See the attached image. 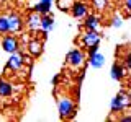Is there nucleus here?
Instances as JSON below:
<instances>
[{"label":"nucleus","instance_id":"nucleus-1","mask_svg":"<svg viewBox=\"0 0 131 122\" xmlns=\"http://www.w3.org/2000/svg\"><path fill=\"white\" fill-rule=\"evenodd\" d=\"M57 109H59V114L62 119L74 117V114H75V104L69 96H61L57 99Z\"/></svg>","mask_w":131,"mask_h":122},{"label":"nucleus","instance_id":"nucleus-2","mask_svg":"<svg viewBox=\"0 0 131 122\" xmlns=\"http://www.w3.org/2000/svg\"><path fill=\"white\" fill-rule=\"evenodd\" d=\"M131 106V96L128 93H118L112 99V112H121Z\"/></svg>","mask_w":131,"mask_h":122},{"label":"nucleus","instance_id":"nucleus-3","mask_svg":"<svg viewBox=\"0 0 131 122\" xmlns=\"http://www.w3.org/2000/svg\"><path fill=\"white\" fill-rule=\"evenodd\" d=\"M80 44H82L85 49L98 47V44H100V34H98V31L87 29L84 34H82V38H80Z\"/></svg>","mask_w":131,"mask_h":122},{"label":"nucleus","instance_id":"nucleus-4","mask_svg":"<svg viewBox=\"0 0 131 122\" xmlns=\"http://www.w3.org/2000/svg\"><path fill=\"white\" fill-rule=\"evenodd\" d=\"M66 62H67L69 67L72 68H79L84 65L85 62V54L80 51V49H74V51H71L67 54V57H66Z\"/></svg>","mask_w":131,"mask_h":122},{"label":"nucleus","instance_id":"nucleus-5","mask_svg":"<svg viewBox=\"0 0 131 122\" xmlns=\"http://www.w3.org/2000/svg\"><path fill=\"white\" fill-rule=\"evenodd\" d=\"M23 64H25L23 55L18 54V52H12L10 59H8V62H7V68L8 70H13V72H18L20 68L23 67Z\"/></svg>","mask_w":131,"mask_h":122},{"label":"nucleus","instance_id":"nucleus-6","mask_svg":"<svg viewBox=\"0 0 131 122\" xmlns=\"http://www.w3.org/2000/svg\"><path fill=\"white\" fill-rule=\"evenodd\" d=\"M7 20H8V33H18L23 28V20L20 18V15L10 13L7 16Z\"/></svg>","mask_w":131,"mask_h":122},{"label":"nucleus","instance_id":"nucleus-7","mask_svg":"<svg viewBox=\"0 0 131 122\" xmlns=\"http://www.w3.org/2000/svg\"><path fill=\"white\" fill-rule=\"evenodd\" d=\"M90 65H92L93 68H102L105 64V55H102L100 52L97 51V47H92L90 49V59H89Z\"/></svg>","mask_w":131,"mask_h":122},{"label":"nucleus","instance_id":"nucleus-8","mask_svg":"<svg viewBox=\"0 0 131 122\" xmlns=\"http://www.w3.org/2000/svg\"><path fill=\"white\" fill-rule=\"evenodd\" d=\"M87 11H89V8L84 2H74L72 7H71V13H72L74 18H85Z\"/></svg>","mask_w":131,"mask_h":122},{"label":"nucleus","instance_id":"nucleus-9","mask_svg":"<svg viewBox=\"0 0 131 122\" xmlns=\"http://www.w3.org/2000/svg\"><path fill=\"white\" fill-rule=\"evenodd\" d=\"M2 47L5 52H16L18 51V39L15 38V36H5L2 41Z\"/></svg>","mask_w":131,"mask_h":122},{"label":"nucleus","instance_id":"nucleus-10","mask_svg":"<svg viewBox=\"0 0 131 122\" xmlns=\"http://www.w3.org/2000/svg\"><path fill=\"white\" fill-rule=\"evenodd\" d=\"M26 24H28V28L30 29H33V31H38L39 28H41V15L39 13H31L30 16H28V21H26Z\"/></svg>","mask_w":131,"mask_h":122},{"label":"nucleus","instance_id":"nucleus-11","mask_svg":"<svg viewBox=\"0 0 131 122\" xmlns=\"http://www.w3.org/2000/svg\"><path fill=\"white\" fill-rule=\"evenodd\" d=\"M84 26L87 28V29L98 31V28H100V21H98V18L95 15H87V16H85V21H84Z\"/></svg>","mask_w":131,"mask_h":122},{"label":"nucleus","instance_id":"nucleus-12","mask_svg":"<svg viewBox=\"0 0 131 122\" xmlns=\"http://www.w3.org/2000/svg\"><path fill=\"white\" fill-rule=\"evenodd\" d=\"M54 28V20H52L51 15H41V31L43 33H48Z\"/></svg>","mask_w":131,"mask_h":122},{"label":"nucleus","instance_id":"nucleus-13","mask_svg":"<svg viewBox=\"0 0 131 122\" xmlns=\"http://www.w3.org/2000/svg\"><path fill=\"white\" fill-rule=\"evenodd\" d=\"M51 5H52L51 0H39L35 7V11L39 13V15H48L49 10H51Z\"/></svg>","mask_w":131,"mask_h":122},{"label":"nucleus","instance_id":"nucleus-14","mask_svg":"<svg viewBox=\"0 0 131 122\" xmlns=\"http://www.w3.org/2000/svg\"><path fill=\"white\" fill-rule=\"evenodd\" d=\"M28 51H30L31 55H39L41 51H43V42L39 39H31L28 42Z\"/></svg>","mask_w":131,"mask_h":122},{"label":"nucleus","instance_id":"nucleus-15","mask_svg":"<svg viewBox=\"0 0 131 122\" xmlns=\"http://www.w3.org/2000/svg\"><path fill=\"white\" fill-rule=\"evenodd\" d=\"M12 93H13L12 83H8V81H5V80H0V96L8 98V96H12Z\"/></svg>","mask_w":131,"mask_h":122},{"label":"nucleus","instance_id":"nucleus-16","mask_svg":"<svg viewBox=\"0 0 131 122\" xmlns=\"http://www.w3.org/2000/svg\"><path fill=\"white\" fill-rule=\"evenodd\" d=\"M123 77H125V68H123V65L120 64H113V67H112V78L113 80H121Z\"/></svg>","mask_w":131,"mask_h":122},{"label":"nucleus","instance_id":"nucleus-17","mask_svg":"<svg viewBox=\"0 0 131 122\" xmlns=\"http://www.w3.org/2000/svg\"><path fill=\"white\" fill-rule=\"evenodd\" d=\"M57 8H61V10H71V7H72V3H74V0H57Z\"/></svg>","mask_w":131,"mask_h":122},{"label":"nucleus","instance_id":"nucleus-18","mask_svg":"<svg viewBox=\"0 0 131 122\" xmlns=\"http://www.w3.org/2000/svg\"><path fill=\"white\" fill-rule=\"evenodd\" d=\"M8 33V20L7 16H0V34H7Z\"/></svg>","mask_w":131,"mask_h":122},{"label":"nucleus","instance_id":"nucleus-19","mask_svg":"<svg viewBox=\"0 0 131 122\" xmlns=\"http://www.w3.org/2000/svg\"><path fill=\"white\" fill-rule=\"evenodd\" d=\"M92 3L98 11H102V10L106 8V5H108V0H92Z\"/></svg>","mask_w":131,"mask_h":122},{"label":"nucleus","instance_id":"nucleus-20","mask_svg":"<svg viewBox=\"0 0 131 122\" xmlns=\"http://www.w3.org/2000/svg\"><path fill=\"white\" fill-rule=\"evenodd\" d=\"M123 60H125V65H126V68H129V70H131V51L125 54V57H123Z\"/></svg>","mask_w":131,"mask_h":122},{"label":"nucleus","instance_id":"nucleus-21","mask_svg":"<svg viewBox=\"0 0 131 122\" xmlns=\"http://www.w3.org/2000/svg\"><path fill=\"white\" fill-rule=\"evenodd\" d=\"M113 26L115 28H120L121 26V18L118 16V18H113Z\"/></svg>","mask_w":131,"mask_h":122},{"label":"nucleus","instance_id":"nucleus-22","mask_svg":"<svg viewBox=\"0 0 131 122\" xmlns=\"http://www.w3.org/2000/svg\"><path fill=\"white\" fill-rule=\"evenodd\" d=\"M118 120H121V122H131V116H121V117H118Z\"/></svg>","mask_w":131,"mask_h":122},{"label":"nucleus","instance_id":"nucleus-23","mask_svg":"<svg viewBox=\"0 0 131 122\" xmlns=\"http://www.w3.org/2000/svg\"><path fill=\"white\" fill-rule=\"evenodd\" d=\"M125 7H126V10L131 13V0H125Z\"/></svg>","mask_w":131,"mask_h":122},{"label":"nucleus","instance_id":"nucleus-24","mask_svg":"<svg viewBox=\"0 0 131 122\" xmlns=\"http://www.w3.org/2000/svg\"><path fill=\"white\" fill-rule=\"evenodd\" d=\"M5 2H7V0H5Z\"/></svg>","mask_w":131,"mask_h":122}]
</instances>
